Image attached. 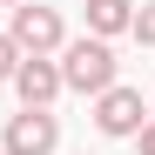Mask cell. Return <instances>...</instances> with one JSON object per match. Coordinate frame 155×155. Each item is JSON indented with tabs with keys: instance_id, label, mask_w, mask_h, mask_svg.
Masks as SVG:
<instances>
[{
	"instance_id": "9c48e42d",
	"label": "cell",
	"mask_w": 155,
	"mask_h": 155,
	"mask_svg": "<svg viewBox=\"0 0 155 155\" xmlns=\"http://www.w3.org/2000/svg\"><path fill=\"white\" fill-rule=\"evenodd\" d=\"M135 148H142V155H155V121H142V128H135Z\"/></svg>"
},
{
	"instance_id": "8992f818",
	"label": "cell",
	"mask_w": 155,
	"mask_h": 155,
	"mask_svg": "<svg viewBox=\"0 0 155 155\" xmlns=\"http://www.w3.org/2000/svg\"><path fill=\"white\" fill-rule=\"evenodd\" d=\"M135 27V0H88V34L94 41H115Z\"/></svg>"
},
{
	"instance_id": "ba28073f",
	"label": "cell",
	"mask_w": 155,
	"mask_h": 155,
	"mask_svg": "<svg viewBox=\"0 0 155 155\" xmlns=\"http://www.w3.org/2000/svg\"><path fill=\"white\" fill-rule=\"evenodd\" d=\"M20 61H27V54H20L7 34H0V81H14V68H20Z\"/></svg>"
},
{
	"instance_id": "277c9868",
	"label": "cell",
	"mask_w": 155,
	"mask_h": 155,
	"mask_svg": "<svg viewBox=\"0 0 155 155\" xmlns=\"http://www.w3.org/2000/svg\"><path fill=\"white\" fill-rule=\"evenodd\" d=\"M142 115H148V108H142V88H121V81H115L108 94H94V128H101V135H115V142L135 135Z\"/></svg>"
},
{
	"instance_id": "30bf717a",
	"label": "cell",
	"mask_w": 155,
	"mask_h": 155,
	"mask_svg": "<svg viewBox=\"0 0 155 155\" xmlns=\"http://www.w3.org/2000/svg\"><path fill=\"white\" fill-rule=\"evenodd\" d=\"M0 7H27V0H0Z\"/></svg>"
},
{
	"instance_id": "6da1fadb",
	"label": "cell",
	"mask_w": 155,
	"mask_h": 155,
	"mask_svg": "<svg viewBox=\"0 0 155 155\" xmlns=\"http://www.w3.org/2000/svg\"><path fill=\"white\" fill-rule=\"evenodd\" d=\"M54 68H61V88H74V94H108V88H115V47L94 41V34L68 41Z\"/></svg>"
},
{
	"instance_id": "3957f363",
	"label": "cell",
	"mask_w": 155,
	"mask_h": 155,
	"mask_svg": "<svg viewBox=\"0 0 155 155\" xmlns=\"http://www.w3.org/2000/svg\"><path fill=\"white\" fill-rule=\"evenodd\" d=\"M61 148V121L47 108H20L7 115V135H0V155H54Z\"/></svg>"
},
{
	"instance_id": "52a82bcc",
	"label": "cell",
	"mask_w": 155,
	"mask_h": 155,
	"mask_svg": "<svg viewBox=\"0 0 155 155\" xmlns=\"http://www.w3.org/2000/svg\"><path fill=\"white\" fill-rule=\"evenodd\" d=\"M128 34H135L142 47H155V0H142V7H135V27H128Z\"/></svg>"
},
{
	"instance_id": "7a4b0ae2",
	"label": "cell",
	"mask_w": 155,
	"mask_h": 155,
	"mask_svg": "<svg viewBox=\"0 0 155 155\" xmlns=\"http://www.w3.org/2000/svg\"><path fill=\"white\" fill-rule=\"evenodd\" d=\"M7 41L20 47V54H41V61H54L61 47H68V27H61V14H54V7L27 0V7H14V27H7Z\"/></svg>"
},
{
	"instance_id": "5b68a950",
	"label": "cell",
	"mask_w": 155,
	"mask_h": 155,
	"mask_svg": "<svg viewBox=\"0 0 155 155\" xmlns=\"http://www.w3.org/2000/svg\"><path fill=\"white\" fill-rule=\"evenodd\" d=\"M14 94H20V108H54V94H61V68L41 61V54H27V61L14 68Z\"/></svg>"
}]
</instances>
